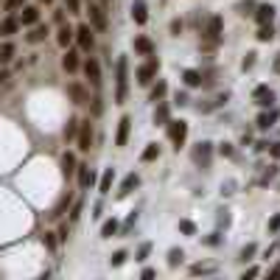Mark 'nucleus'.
Segmentation results:
<instances>
[{"label":"nucleus","instance_id":"nucleus-1","mask_svg":"<svg viewBox=\"0 0 280 280\" xmlns=\"http://www.w3.org/2000/svg\"><path fill=\"white\" fill-rule=\"evenodd\" d=\"M126 70H129L126 56H120L118 64H115V101H118V104L126 101V90H129V76H126Z\"/></svg>","mask_w":280,"mask_h":280},{"label":"nucleus","instance_id":"nucleus-2","mask_svg":"<svg viewBox=\"0 0 280 280\" xmlns=\"http://www.w3.org/2000/svg\"><path fill=\"white\" fill-rule=\"evenodd\" d=\"M157 73H160V59H157L154 54H148L146 64H140V68H138V84L148 87V84L157 78Z\"/></svg>","mask_w":280,"mask_h":280},{"label":"nucleus","instance_id":"nucleus-3","mask_svg":"<svg viewBox=\"0 0 280 280\" xmlns=\"http://www.w3.org/2000/svg\"><path fill=\"white\" fill-rule=\"evenodd\" d=\"M168 138H171V143H174V148L180 152L182 146H185V138H188V124L185 120H168Z\"/></svg>","mask_w":280,"mask_h":280},{"label":"nucleus","instance_id":"nucleus-4","mask_svg":"<svg viewBox=\"0 0 280 280\" xmlns=\"http://www.w3.org/2000/svg\"><path fill=\"white\" fill-rule=\"evenodd\" d=\"M222 31H224V20L216 14V17H210V20H208V28H204V40H208L210 45H216V42L222 40Z\"/></svg>","mask_w":280,"mask_h":280},{"label":"nucleus","instance_id":"nucleus-5","mask_svg":"<svg viewBox=\"0 0 280 280\" xmlns=\"http://www.w3.org/2000/svg\"><path fill=\"white\" fill-rule=\"evenodd\" d=\"M76 42H78V48H82V50H87V54H90V50L96 48L92 28L90 26H76Z\"/></svg>","mask_w":280,"mask_h":280},{"label":"nucleus","instance_id":"nucleus-6","mask_svg":"<svg viewBox=\"0 0 280 280\" xmlns=\"http://www.w3.org/2000/svg\"><path fill=\"white\" fill-rule=\"evenodd\" d=\"M252 98H255V104L258 106H269L274 101V92L269 90V84H258V87L252 90Z\"/></svg>","mask_w":280,"mask_h":280},{"label":"nucleus","instance_id":"nucleus-7","mask_svg":"<svg viewBox=\"0 0 280 280\" xmlns=\"http://www.w3.org/2000/svg\"><path fill=\"white\" fill-rule=\"evenodd\" d=\"M132 20L138 22V26H146V20H148L146 0H132Z\"/></svg>","mask_w":280,"mask_h":280},{"label":"nucleus","instance_id":"nucleus-8","mask_svg":"<svg viewBox=\"0 0 280 280\" xmlns=\"http://www.w3.org/2000/svg\"><path fill=\"white\" fill-rule=\"evenodd\" d=\"M129 129H132V118L124 115L118 120V134H115V146H126V140H129Z\"/></svg>","mask_w":280,"mask_h":280},{"label":"nucleus","instance_id":"nucleus-9","mask_svg":"<svg viewBox=\"0 0 280 280\" xmlns=\"http://www.w3.org/2000/svg\"><path fill=\"white\" fill-rule=\"evenodd\" d=\"M84 76L90 78V84H101V64L96 62V59H87V62H84Z\"/></svg>","mask_w":280,"mask_h":280},{"label":"nucleus","instance_id":"nucleus-10","mask_svg":"<svg viewBox=\"0 0 280 280\" xmlns=\"http://www.w3.org/2000/svg\"><path fill=\"white\" fill-rule=\"evenodd\" d=\"M90 143H92V126H90V120H84L82 129H78V148L90 152Z\"/></svg>","mask_w":280,"mask_h":280},{"label":"nucleus","instance_id":"nucleus-11","mask_svg":"<svg viewBox=\"0 0 280 280\" xmlns=\"http://www.w3.org/2000/svg\"><path fill=\"white\" fill-rule=\"evenodd\" d=\"M255 20L264 26V22H272L274 20V6L272 3H260L258 8H255Z\"/></svg>","mask_w":280,"mask_h":280},{"label":"nucleus","instance_id":"nucleus-12","mask_svg":"<svg viewBox=\"0 0 280 280\" xmlns=\"http://www.w3.org/2000/svg\"><path fill=\"white\" fill-rule=\"evenodd\" d=\"M62 68L68 70V73H76V70H78V54H76V50L64 48V56H62Z\"/></svg>","mask_w":280,"mask_h":280},{"label":"nucleus","instance_id":"nucleus-13","mask_svg":"<svg viewBox=\"0 0 280 280\" xmlns=\"http://www.w3.org/2000/svg\"><path fill=\"white\" fill-rule=\"evenodd\" d=\"M73 40H76V28H70V26H62V28H59V34H56L59 48H68Z\"/></svg>","mask_w":280,"mask_h":280},{"label":"nucleus","instance_id":"nucleus-14","mask_svg":"<svg viewBox=\"0 0 280 280\" xmlns=\"http://www.w3.org/2000/svg\"><path fill=\"white\" fill-rule=\"evenodd\" d=\"M68 96L73 98V104H84V101H87V90H84L82 84H76V82L68 84Z\"/></svg>","mask_w":280,"mask_h":280},{"label":"nucleus","instance_id":"nucleus-15","mask_svg":"<svg viewBox=\"0 0 280 280\" xmlns=\"http://www.w3.org/2000/svg\"><path fill=\"white\" fill-rule=\"evenodd\" d=\"M36 20H40V8L36 6H22L20 26H36Z\"/></svg>","mask_w":280,"mask_h":280},{"label":"nucleus","instance_id":"nucleus-16","mask_svg":"<svg viewBox=\"0 0 280 280\" xmlns=\"http://www.w3.org/2000/svg\"><path fill=\"white\" fill-rule=\"evenodd\" d=\"M112 182H115V168H106L104 174H101V182H98V190H101V196H106L112 190Z\"/></svg>","mask_w":280,"mask_h":280},{"label":"nucleus","instance_id":"nucleus-17","mask_svg":"<svg viewBox=\"0 0 280 280\" xmlns=\"http://www.w3.org/2000/svg\"><path fill=\"white\" fill-rule=\"evenodd\" d=\"M194 160L199 162V166L208 168V162H210V143H199V146L194 148Z\"/></svg>","mask_w":280,"mask_h":280},{"label":"nucleus","instance_id":"nucleus-18","mask_svg":"<svg viewBox=\"0 0 280 280\" xmlns=\"http://www.w3.org/2000/svg\"><path fill=\"white\" fill-rule=\"evenodd\" d=\"M76 174H78V185H82V188H90L92 182H96V174L90 171V166H78Z\"/></svg>","mask_w":280,"mask_h":280},{"label":"nucleus","instance_id":"nucleus-19","mask_svg":"<svg viewBox=\"0 0 280 280\" xmlns=\"http://www.w3.org/2000/svg\"><path fill=\"white\" fill-rule=\"evenodd\" d=\"M168 115H171V110H168V104H162V101H157V110H154V124L157 126H166L168 120Z\"/></svg>","mask_w":280,"mask_h":280},{"label":"nucleus","instance_id":"nucleus-20","mask_svg":"<svg viewBox=\"0 0 280 280\" xmlns=\"http://www.w3.org/2000/svg\"><path fill=\"white\" fill-rule=\"evenodd\" d=\"M134 50L148 56V54H154V42L148 40V36H134Z\"/></svg>","mask_w":280,"mask_h":280},{"label":"nucleus","instance_id":"nucleus-21","mask_svg":"<svg viewBox=\"0 0 280 280\" xmlns=\"http://www.w3.org/2000/svg\"><path fill=\"white\" fill-rule=\"evenodd\" d=\"M17 28H20V20H17V17H12V14H8L6 20L0 22V34H3V36H12L14 31H17Z\"/></svg>","mask_w":280,"mask_h":280},{"label":"nucleus","instance_id":"nucleus-22","mask_svg":"<svg viewBox=\"0 0 280 280\" xmlns=\"http://www.w3.org/2000/svg\"><path fill=\"white\" fill-rule=\"evenodd\" d=\"M90 22L98 28V31H104V28H106V17H104V12H101L98 6H90Z\"/></svg>","mask_w":280,"mask_h":280},{"label":"nucleus","instance_id":"nucleus-23","mask_svg":"<svg viewBox=\"0 0 280 280\" xmlns=\"http://www.w3.org/2000/svg\"><path fill=\"white\" fill-rule=\"evenodd\" d=\"M138 182H140V176L134 174V171H132V174H126V176H124V182H120V190H118V194H120V196H126L132 188H138Z\"/></svg>","mask_w":280,"mask_h":280},{"label":"nucleus","instance_id":"nucleus-24","mask_svg":"<svg viewBox=\"0 0 280 280\" xmlns=\"http://www.w3.org/2000/svg\"><path fill=\"white\" fill-rule=\"evenodd\" d=\"M76 157H73V154L70 152H64L62 154V171H64V176H70V174H76Z\"/></svg>","mask_w":280,"mask_h":280},{"label":"nucleus","instance_id":"nucleus-25","mask_svg":"<svg viewBox=\"0 0 280 280\" xmlns=\"http://www.w3.org/2000/svg\"><path fill=\"white\" fill-rule=\"evenodd\" d=\"M45 36H48V26H34V31H31V34H28L26 40L31 42V45H40V42L45 40Z\"/></svg>","mask_w":280,"mask_h":280},{"label":"nucleus","instance_id":"nucleus-26","mask_svg":"<svg viewBox=\"0 0 280 280\" xmlns=\"http://www.w3.org/2000/svg\"><path fill=\"white\" fill-rule=\"evenodd\" d=\"M157 157H160V146H157V143H148V146L143 148V154H140L143 162H152V160H157Z\"/></svg>","mask_w":280,"mask_h":280},{"label":"nucleus","instance_id":"nucleus-27","mask_svg":"<svg viewBox=\"0 0 280 280\" xmlns=\"http://www.w3.org/2000/svg\"><path fill=\"white\" fill-rule=\"evenodd\" d=\"M182 78H185V84H188V87H199V84H202V73H199V70H185V73H182Z\"/></svg>","mask_w":280,"mask_h":280},{"label":"nucleus","instance_id":"nucleus-28","mask_svg":"<svg viewBox=\"0 0 280 280\" xmlns=\"http://www.w3.org/2000/svg\"><path fill=\"white\" fill-rule=\"evenodd\" d=\"M278 120V112H260L258 115V129H269Z\"/></svg>","mask_w":280,"mask_h":280},{"label":"nucleus","instance_id":"nucleus-29","mask_svg":"<svg viewBox=\"0 0 280 280\" xmlns=\"http://www.w3.org/2000/svg\"><path fill=\"white\" fill-rule=\"evenodd\" d=\"M115 232H118V222H115V218H106V222L101 224V236H104V238H112Z\"/></svg>","mask_w":280,"mask_h":280},{"label":"nucleus","instance_id":"nucleus-30","mask_svg":"<svg viewBox=\"0 0 280 280\" xmlns=\"http://www.w3.org/2000/svg\"><path fill=\"white\" fill-rule=\"evenodd\" d=\"M274 36V28H272V22H264V26L258 28V42H269Z\"/></svg>","mask_w":280,"mask_h":280},{"label":"nucleus","instance_id":"nucleus-31","mask_svg":"<svg viewBox=\"0 0 280 280\" xmlns=\"http://www.w3.org/2000/svg\"><path fill=\"white\" fill-rule=\"evenodd\" d=\"M166 92H168V84L166 82H157V87H152V96H148V98L157 104V101H162V96H166Z\"/></svg>","mask_w":280,"mask_h":280},{"label":"nucleus","instance_id":"nucleus-32","mask_svg":"<svg viewBox=\"0 0 280 280\" xmlns=\"http://www.w3.org/2000/svg\"><path fill=\"white\" fill-rule=\"evenodd\" d=\"M14 59V45L12 42H3L0 45V62H12Z\"/></svg>","mask_w":280,"mask_h":280},{"label":"nucleus","instance_id":"nucleus-33","mask_svg":"<svg viewBox=\"0 0 280 280\" xmlns=\"http://www.w3.org/2000/svg\"><path fill=\"white\" fill-rule=\"evenodd\" d=\"M180 232H185V236H196V224L188 222V218H182V222H180Z\"/></svg>","mask_w":280,"mask_h":280},{"label":"nucleus","instance_id":"nucleus-34","mask_svg":"<svg viewBox=\"0 0 280 280\" xmlns=\"http://www.w3.org/2000/svg\"><path fill=\"white\" fill-rule=\"evenodd\" d=\"M76 129H78V120H76V118H70L68 126H64V138H68V140H70V138H76Z\"/></svg>","mask_w":280,"mask_h":280},{"label":"nucleus","instance_id":"nucleus-35","mask_svg":"<svg viewBox=\"0 0 280 280\" xmlns=\"http://www.w3.org/2000/svg\"><path fill=\"white\" fill-rule=\"evenodd\" d=\"M182 264V250H171L168 252V266H176Z\"/></svg>","mask_w":280,"mask_h":280},{"label":"nucleus","instance_id":"nucleus-36","mask_svg":"<svg viewBox=\"0 0 280 280\" xmlns=\"http://www.w3.org/2000/svg\"><path fill=\"white\" fill-rule=\"evenodd\" d=\"M124 260H126V252H124V250H118V252H115V255L110 258V264H112V266H120Z\"/></svg>","mask_w":280,"mask_h":280},{"label":"nucleus","instance_id":"nucleus-37","mask_svg":"<svg viewBox=\"0 0 280 280\" xmlns=\"http://www.w3.org/2000/svg\"><path fill=\"white\" fill-rule=\"evenodd\" d=\"M274 174H278V166H269V168H266V174L260 176V182H269V180H274Z\"/></svg>","mask_w":280,"mask_h":280},{"label":"nucleus","instance_id":"nucleus-38","mask_svg":"<svg viewBox=\"0 0 280 280\" xmlns=\"http://www.w3.org/2000/svg\"><path fill=\"white\" fill-rule=\"evenodd\" d=\"M148 252H152V244H143V246L138 250V260H146V258H148Z\"/></svg>","mask_w":280,"mask_h":280},{"label":"nucleus","instance_id":"nucleus-39","mask_svg":"<svg viewBox=\"0 0 280 280\" xmlns=\"http://www.w3.org/2000/svg\"><path fill=\"white\" fill-rule=\"evenodd\" d=\"M20 6H26V0H6V12H14Z\"/></svg>","mask_w":280,"mask_h":280},{"label":"nucleus","instance_id":"nucleus-40","mask_svg":"<svg viewBox=\"0 0 280 280\" xmlns=\"http://www.w3.org/2000/svg\"><path fill=\"white\" fill-rule=\"evenodd\" d=\"M78 216H82V202H76V204H73V210H70V222H76Z\"/></svg>","mask_w":280,"mask_h":280},{"label":"nucleus","instance_id":"nucleus-41","mask_svg":"<svg viewBox=\"0 0 280 280\" xmlns=\"http://www.w3.org/2000/svg\"><path fill=\"white\" fill-rule=\"evenodd\" d=\"M269 230H272V232H278V230H280V213L269 218Z\"/></svg>","mask_w":280,"mask_h":280},{"label":"nucleus","instance_id":"nucleus-42","mask_svg":"<svg viewBox=\"0 0 280 280\" xmlns=\"http://www.w3.org/2000/svg\"><path fill=\"white\" fill-rule=\"evenodd\" d=\"M64 3H68V8H70L73 14H78V12H82V3H78V0H64Z\"/></svg>","mask_w":280,"mask_h":280},{"label":"nucleus","instance_id":"nucleus-43","mask_svg":"<svg viewBox=\"0 0 280 280\" xmlns=\"http://www.w3.org/2000/svg\"><path fill=\"white\" fill-rule=\"evenodd\" d=\"M42 241H45V246H48V250H54V246H56V241H54V232H45V236H42Z\"/></svg>","mask_w":280,"mask_h":280},{"label":"nucleus","instance_id":"nucleus-44","mask_svg":"<svg viewBox=\"0 0 280 280\" xmlns=\"http://www.w3.org/2000/svg\"><path fill=\"white\" fill-rule=\"evenodd\" d=\"M252 64H255V54H246V59L241 62V68H244V70H250Z\"/></svg>","mask_w":280,"mask_h":280},{"label":"nucleus","instance_id":"nucleus-45","mask_svg":"<svg viewBox=\"0 0 280 280\" xmlns=\"http://www.w3.org/2000/svg\"><path fill=\"white\" fill-rule=\"evenodd\" d=\"M218 152H222L224 157H232V146H230V143H222V146H218Z\"/></svg>","mask_w":280,"mask_h":280},{"label":"nucleus","instance_id":"nucleus-46","mask_svg":"<svg viewBox=\"0 0 280 280\" xmlns=\"http://www.w3.org/2000/svg\"><path fill=\"white\" fill-rule=\"evenodd\" d=\"M250 255H255V244H250V246H244V250H241V258H250Z\"/></svg>","mask_w":280,"mask_h":280},{"label":"nucleus","instance_id":"nucleus-47","mask_svg":"<svg viewBox=\"0 0 280 280\" xmlns=\"http://www.w3.org/2000/svg\"><path fill=\"white\" fill-rule=\"evenodd\" d=\"M180 31H182V22H180V20H171V34L180 36Z\"/></svg>","mask_w":280,"mask_h":280},{"label":"nucleus","instance_id":"nucleus-48","mask_svg":"<svg viewBox=\"0 0 280 280\" xmlns=\"http://www.w3.org/2000/svg\"><path fill=\"white\" fill-rule=\"evenodd\" d=\"M269 154H272L274 160H280V143H272V146H269Z\"/></svg>","mask_w":280,"mask_h":280},{"label":"nucleus","instance_id":"nucleus-49","mask_svg":"<svg viewBox=\"0 0 280 280\" xmlns=\"http://www.w3.org/2000/svg\"><path fill=\"white\" fill-rule=\"evenodd\" d=\"M176 104H188V96H185V92H176Z\"/></svg>","mask_w":280,"mask_h":280},{"label":"nucleus","instance_id":"nucleus-50","mask_svg":"<svg viewBox=\"0 0 280 280\" xmlns=\"http://www.w3.org/2000/svg\"><path fill=\"white\" fill-rule=\"evenodd\" d=\"M59 241H68V227H59Z\"/></svg>","mask_w":280,"mask_h":280},{"label":"nucleus","instance_id":"nucleus-51","mask_svg":"<svg viewBox=\"0 0 280 280\" xmlns=\"http://www.w3.org/2000/svg\"><path fill=\"white\" fill-rule=\"evenodd\" d=\"M154 278V269H143V280H152Z\"/></svg>","mask_w":280,"mask_h":280},{"label":"nucleus","instance_id":"nucleus-52","mask_svg":"<svg viewBox=\"0 0 280 280\" xmlns=\"http://www.w3.org/2000/svg\"><path fill=\"white\" fill-rule=\"evenodd\" d=\"M269 278H280V266H274L272 272H269Z\"/></svg>","mask_w":280,"mask_h":280},{"label":"nucleus","instance_id":"nucleus-53","mask_svg":"<svg viewBox=\"0 0 280 280\" xmlns=\"http://www.w3.org/2000/svg\"><path fill=\"white\" fill-rule=\"evenodd\" d=\"M274 70H278V73H280V56H278V59H274Z\"/></svg>","mask_w":280,"mask_h":280},{"label":"nucleus","instance_id":"nucleus-54","mask_svg":"<svg viewBox=\"0 0 280 280\" xmlns=\"http://www.w3.org/2000/svg\"><path fill=\"white\" fill-rule=\"evenodd\" d=\"M42 3H54V0H42Z\"/></svg>","mask_w":280,"mask_h":280}]
</instances>
